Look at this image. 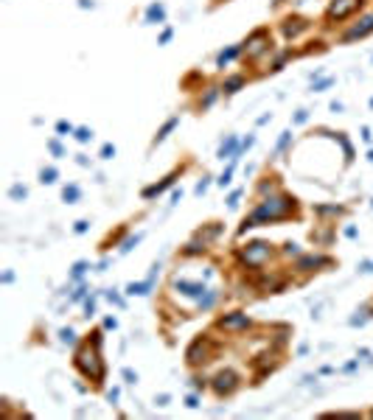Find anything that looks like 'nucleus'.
<instances>
[{
  "label": "nucleus",
  "instance_id": "f257e3e1",
  "mask_svg": "<svg viewBox=\"0 0 373 420\" xmlns=\"http://www.w3.org/2000/svg\"><path fill=\"white\" fill-rule=\"evenodd\" d=\"M292 207H295V202H292L289 196L267 199V202H261V205L252 210L250 219H244V224L239 227V232H247L250 227H255L258 222H275V219H284L287 213H292Z\"/></svg>",
  "mask_w": 373,
  "mask_h": 420
},
{
  "label": "nucleus",
  "instance_id": "f03ea898",
  "mask_svg": "<svg viewBox=\"0 0 373 420\" xmlns=\"http://www.w3.org/2000/svg\"><path fill=\"white\" fill-rule=\"evenodd\" d=\"M76 367L82 370V376L93 378V381H101V378H104V361H101L98 344H93V347H84V350H79V356H76Z\"/></svg>",
  "mask_w": 373,
  "mask_h": 420
},
{
  "label": "nucleus",
  "instance_id": "7ed1b4c3",
  "mask_svg": "<svg viewBox=\"0 0 373 420\" xmlns=\"http://www.w3.org/2000/svg\"><path fill=\"white\" fill-rule=\"evenodd\" d=\"M267 258H269V247L264 244V241H255V244H250V247L242 252V261L247 266H261Z\"/></svg>",
  "mask_w": 373,
  "mask_h": 420
},
{
  "label": "nucleus",
  "instance_id": "20e7f679",
  "mask_svg": "<svg viewBox=\"0 0 373 420\" xmlns=\"http://www.w3.org/2000/svg\"><path fill=\"white\" fill-rule=\"evenodd\" d=\"M239 386V376H236L233 370H222L216 378H213V389H216L219 395H230Z\"/></svg>",
  "mask_w": 373,
  "mask_h": 420
},
{
  "label": "nucleus",
  "instance_id": "39448f33",
  "mask_svg": "<svg viewBox=\"0 0 373 420\" xmlns=\"http://www.w3.org/2000/svg\"><path fill=\"white\" fill-rule=\"evenodd\" d=\"M174 289L180 294H185V297H191V300H202L205 297V292H208V286L205 283H191V280H174Z\"/></svg>",
  "mask_w": 373,
  "mask_h": 420
},
{
  "label": "nucleus",
  "instance_id": "423d86ee",
  "mask_svg": "<svg viewBox=\"0 0 373 420\" xmlns=\"http://www.w3.org/2000/svg\"><path fill=\"white\" fill-rule=\"evenodd\" d=\"M219 328L222 331H247L250 328V317L247 314H230V317L219 319Z\"/></svg>",
  "mask_w": 373,
  "mask_h": 420
},
{
  "label": "nucleus",
  "instance_id": "0eeeda50",
  "mask_svg": "<svg viewBox=\"0 0 373 420\" xmlns=\"http://www.w3.org/2000/svg\"><path fill=\"white\" fill-rule=\"evenodd\" d=\"M359 3H362V0H334V3L329 6V17H337V20L339 17H348Z\"/></svg>",
  "mask_w": 373,
  "mask_h": 420
},
{
  "label": "nucleus",
  "instance_id": "6e6552de",
  "mask_svg": "<svg viewBox=\"0 0 373 420\" xmlns=\"http://www.w3.org/2000/svg\"><path fill=\"white\" fill-rule=\"evenodd\" d=\"M371 31H373V14H371V17H365L362 23H359V26H354L345 37H342V39H345V42H351V39H359V37L371 34Z\"/></svg>",
  "mask_w": 373,
  "mask_h": 420
},
{
  "label": "nucleus",
  "instance_id": "1a4fd4ad",
  "mask_svg": "<svg viewBox=\"0 0 373 420\" xmlns=\"http://www.w3.org/2000/svg\"><path fill=\"white\" fill-rule=\"evenodd\" d=\"M239 149H242V143L230 135V137H227V143L219 149V160H225V157H239Z\"/></svg>",
  "mask_w": 373,
  "mask_h": 420
},
{
  "label": "nucleus",
  "instance_id": "9d476101",
  "mask_svg": "<svg viewBox=\"0 0 373 420\" xmlns=\"http://www.w3.org/2000/svg\"><path fill=\"white\" fill-rule=\"evenodd\" d=\"M323 264H326L323 255H306V258L297 261V269H300V272H309V266H323Z\"/></svg>",
  "mask_w": 373,
  "mask_h": 420
},
{
  "label": "nucleus",
  "instance_id": "9b49d317",
  "mask_svg": "<svg viewBox=\"0 0 373 420\" xmlns=\"http://www.w3.org/2000/svg\"><path fill=\"white\" fill-rule=\"evenodd\" d=\"M152 283H155L152 277L143 280V283H129V286H126V294H149V292H152Z\"/></svg>",
  "mask_w": 373,
  "mask_h": 420
},
{
  "label": "nucleus",
  "instance_id": "f8f14e48",
  "mask_svg": "<svg viewBox=\"0 0 373 420\" xmlns=\"http://www.w3.org/2000/svg\"><path fill=\"white\" fill-rule=\"evenodd\" d=\"M163 20H166L163 6H149V11H146V23H163Z\"/></svg>",
  "mask_w": 373,
  "mask_h": 420
},
{
  "label": "nucleus",
  "instance_id": "ddd939ff",
  "mask_svg": "<svg viewBox=\"0 0 373 420\" xmlns=\"http://www.w3.org/2000/svg\"><path fill=\"white\" fill-rule=\"evenodd\" d=\"M244 84V78L242 76H233V78H227L225 81V87H222V90H225L227 95H233V93H239V87Z\"/></svg>",
  "mask_w": 373,
  "mask_h": 420
},
{
  "label": "nucleus",
  "instance_id": "4468645a",
  "mask_svg": "<svg viewBox=\"0 0 373 420\" xmlns=\"http://www.w3.org/2000/svg\"><path fill=\"white\" fill-rule=\"evenodd\" d=\"M171 182H174V177H168V180H163V182H160V185H152V188H146V191H143V196H146V199L157 196V193H160V191H163V188H168Z\"/></svg>",
  "mask_w": 373,
  "mask_h": 420
},
{
  "label": "nucleus",
  "instance_id": "2eb2a0df",
  "mask_svg": "<svg viewBox=\"0 0 373 420\" xmlns=\"http://www.w3.org/2000/svg\"><path fill=\"white\" fill-rule=\"evenodd\" d=\"M264 37H267V34H264V31H255V34H252V39H250V42H247V45H250L247 51H250V53H258L261 48H264V45H261V42H264Z\"/></svg>",
  "mask_w": 373,
  "mask_h": 420
},
{
  "label": "nucleus",
  "instance_id": "dca6fc26",
  "mask_svg": "<svg viewBox=\"0 0 373 420\" xmlns=\"http://www.w3.org/2000/svg\"><path fill=\"white\" fill-rule=\"evenodd\" d=\"M216 297H219V294L213 292V289H208V292H205V297L200 300V311H208V308H213V303H216Z\"/></svg>",
  "mask_w": 373,
  "mask_h": 420
},
{
  "label": "nucleus",
  "instance_id": "f3484780",
  "mask_svg": "<svg viewBox=\"0 0 373 420\" xmlns=\"http://www.w3.org/2000/svg\"><path fill=\"white\" fill-rule=\"evenodd\" d=\"M62 196H65V202H70V205H73V202H79V196H82V191H79L76 185H68V188L62 191Z\"/></svg>",
  "mask_w": 373,
  "mask_h": 420
},
{
  "label": "nucleus",
  "instance_id": "a211bd4d",
  "mask_svg": "<svg viewBox=\"0 0 373 420\" xmlns=\"http://www.w3.org/2000/svg\"><path fill=\"white\" fill-rule=\"evenodd\" d=\"M177 123H180V120H177V118H171V120H166V126L160 129V132H157V137H155V143H160V140H166V135H168V132H171V129L177 126Z\"/></svg>",
  "mask_w": 373,
  "mask_h": 420
},
{
  "label": "nucleus",
  "instance_id": "6ab92c4d",
  "mask_svg": "<svg viewBox=\"0 0 373 420\" xmlns=\"http://www.w3.org/2000/svg\"><path fill=\"white\" fill-rule=\"evenodd\" d=\"M40 182H42V185L56 182V168H42V171H40Z\"/></svg>",
  "mask_w": 373,
  "mask_h": 420
},
{
  "label": "nucleus",
  "instance_id": "aec40b11",
  "mask_svg": "<svg viewBox=\"0 0 373 420\" xmlns=\"http://www.w3.org/2000/svg\"><path fill=\"white\" fill-rule=\"evenodd\" d=\"M236 53H239V48H230V51H225V53H219V59H216V65H219V68H225L227 62H230V59H233V56H236Z\"/></svg>",
  "mask_w": 373,
  "mask_h": 420
},
{
  "label": "nucleus",
  "instance_id": "412c9836",
  "mask_svg": "<svg viewBox=\"0 0 373 420\" xmlns=\"http://www.w3.org/2000/svg\"><path fill=\"white\" fill-rule=\"evenodd\" d=\"M84 272H87V261H79V264L73 266V272H70V277H73V280H79V277H82Z\"/></svg>",
  "mask_w": 373,
  "mask_h": 420
},
{
  "label": "nucleus",
  "instance_id": "4be33fe9",
  "mask_svg": "<svg viewBox=\"0 0 373 420\" xmlns=\"http://www.w3.org/2000/svg\"><path fill=\"white\" fill-rule=\"evenodd\" d=\"M9 196H11V199H26V196H28V191L23 188V185H14V188L9 191Z\"/></svg>",
  "mask_w": 373,
  "mask_h": 420
},
{
  "label": "nucleus",
  "instance_id": "5701e85b",
  "mask_svg": "<svg viewBox=\"0 0 373 420\" xmlns=\"http://www.w3.org/2000/svg\"><path fill=\"white\" fill-rule=\"evenodd\" d=\"M59 336H62V342H65V344H76V334H73L70 328H65Z\"/></svg>",
  "mask_w": 373,
  "mask_h": 420
},
{
  "label": "nucleus",
  "instance_id": "b1692460",
  "mask_svg": "<svg viewBox=\"0 0 373 420\" xmlns=\"http://www.w3.org/2000/svg\"><path fill=\"white\" fill-rule=\"evenodd\" d=\"M138 244H140V235H135V238H126V241H124V247H121V252H129V249L138 247Z\"/></svg>",
  "mask_w": 373,
  "mask_h": 420
},
{
  "label": "nucleus",
  "instance_id": "393cba45",
  "mask_svg": "<svg viewBox=\"0 0 373 420\" xmlns=\"http://www.w3.org/2000/svg\"><path fill=\"white\" fill-rule=\"evenodd\" d=\"M230 177H233V165H227V171L219 177V185H222V188H225V185H230Z\"/></svg>",
  "mask_w": 373,
  "mask_h": 420
},
{
  "label": "nucleus",
  "instance_id": "a878e982",
  "mask_svg": "<svg viewBox=\"0 0 373 420\" xmlns=\"http://www.w3.org/2000/svg\"><path fill=\"white\" fill-rule=\"evenodd\" d=\"M76 137L82 140V143H87V140L93 137V132H90V129H76Z\"/></svg>",
  "mask_w": 373,
  "mask_h": 420
},
{
  "label": "nucleus",
  "instance_id": "bb28decb",
  "mask_svg": "<svg viewBox=\"0 0 373 420\" xmlns=\"http://www.w3.org/2000/svg\"><path fill=\"white\" fill-rule=\"evenodd\" d=\"M101 157H104V160H110V157H115V146H110V143H107V146L101 149Z\"/></svg>",
  "mask_w": 373,
  "mask_h": 420
},
{
  "label": "nucleus",
  "instance_id": "cd10ccee",
  "mask_svg": "<svg viewBox=\"0 0 373 420\" xmlns=\"http://www.w3.org/2000/svg\"><path fill=\"white\" fill-rule=\"evenodd\" d=\"M329 84H331V78H323V81H317V84H314V93H323Z\"/></svg>",
  "mask_w": 373,
  "mask_h": 420
},
{
  "label": "nucleus",
  "instance_id": "c85d7f7f",
  "mask_svg": "<svg viewBox=\"0 0 373 420\" xmlns=\"http://www.w3.org/2000/svg\"><path fill=\"white\" fill-rule=\"evenodd\" d=\"M56 132H62V135H65V132H73V126H70V123H65V120H59V123H56Z\"/></svg>",
  "mask_w": 373,
  "mask_h": 420
},
{
  "label": "nucleus",
  "instance_id": "c756f323",
  "mask_svg": "<svg viewBox=\"0 0 373 420\" xmlns=\"http://www.w3.org/2000/svg\"><path fill=\"white\" fill-rule=\"evenodd\" d=\"M107 300H110V303H115V305H124V300H121V297H118L115 292H107Z\"/></svg>",
  "mask_w": 373,
  "mask_h": 420
},
{
  "label": "nucleus",
  "instance_id": "7c9ffc66",
  "mask_svg": "<svg viewBox=\"0 0 373 420\" xmlns=\"http://www.w3.org/2000/svg\"><path fill=\"white\" fill-rule=\"evenodd\" d=\"M185 406H191V409H197V406H200V401H197V395H188V398H185Z\"/></svg>",
  "mask_w": 373,
  "mask_h": 420
},
{
  "label": "nucleus",
  "instance_id": "2f4dec72",
  "mask_svg": "<svg viewBox=\"0 0 373 420\" xmlns=\"http://www.w3.org/2000/svg\"><path fill=\"white\" fill-rule=\"evenodd\" d=\"M213 98H216V90H210V93L205 95V101H202V107H210V104H213Z\"/></svg>",
  "mask_w": 373,
  "mask_h": 420
},
{
  "label": "nucleus",
  "instance_id": "473e14b6",
  "mask_svg": "<svg viewBox=\"0 0 373 420\" xmlns=\"http://www.w3.org/2000/svg\"><path fill=\"white\" fill-rule=\"evenodd\" d=\"M239 199H242V193H239V191H236L233 196L227 199V205H230V207H239Z\"/></svg>",
  "mask_w": 373,
  "mask_h": 420
},
{
  "label": "nucleus",
  "instance_id": "72a5a7b5",
  "mask_svg": "<svg viewBox=\"0 0 373 420\" xmlns=\"http://www.w3.org/2000/svg\"><path fill=\"white\" fill-rule=\"evenodd\" d=\"M289 137H292L289 132H284V135H281V140H278V152H281V149L287 146V140H289Z\"/></svg>",
  "mask_w": 373,
  "mask_h": 420
},
{
  "label": "nucleus",
  "instance_id": "f704fd0d",
  "mask_svg": "<svg viewBox=\"0 0 373 420\" xmlns=\"http://www.w3.org/2000/svg\"><path fill=\"white\" fill-rule=\"evenodd\" d=\"M124 378H126V381H129V384H135V381H138V376H135V373H132V370H124Z\"/></svg>",
  "mask_w": 373,
  "mask_h": 420
},
{
  "label": "nucleus",
  "instance_id": "c9c22d12",
  "mask_svg": "<svg viewBox=\"0 0 373 420\" xmlns=\"http://www.w3.org/2000/svg\"><path fill=\"white\" fill-rule=\"evenodd\" d=\"M208 180H210V177H205V180L197 185V193H205V191H208Z\"/></svg>",
  "mask_w": 373,
  "mask_h": 420
},
{
  "label": "nucleus",
  "instance_id": "e433bc0d",
  "mask_svg": "<svg viewBox=\"0 0 373 420\" xmlns=\"http://www.w3.org/2000/svg\"><path fill=\"white\" fill-rule=\"evenodd\" d=\"M168 39H171V28H166L163 34H160V45H163V42H168Z\"/></svg>",
  "mask_w": 373,
  "mask_h": 420
},
{
  "label": "nucleus",
  "instance_id": "4c0bfd02",
  "mask_svg": "<svg viewBox=\"0 0 373 420\" xmlns=\"http://www.w3.org/2000/svg\"><path fill=\"white\" fill-rule=\"evenodd\" d=\"M168 401H171V398H168V395H160V398H157V406H168Z\"/></svg>",
  "mask_w": 373,
  "mask_h": 420
},
{
  "label": "nucleus",
  "instance_id": "58836bf2",
  "mask_svg": "<svg viewBox=\"0 0 373 420\" xmlns=\"http://www.w3.org/2000/svg\"><path fill=\"white\" fill-rule=\"evenodd\" d=\"M287 255H297V244H287V249H284Z\"/></svg>",
  "mask_w": 373,
  "mask_h": 420
},
{
  "label": "nucleus",
  "instance_id": "ea45409f",
  "mask_svg": "<svg viewBox=\"0 0 373 420\" xmlns=\"http://www.w3.org/2000/svg\"><path fill=\"white\" fill-rule=\"evenodd\" d=\"M359 272H365V274H368V272H373V261H368V264H362V266H359Z\"/></svg>",
  "mask_w": 373,
  "mask_h": 420
},
{
  "label": "nucleus",
  "instance_id": "a19ab883",
  "mask_svg": "<svg viewBox=\"0 0 373 420\" xmlns=\"http://www.w3.org/2000/svg\"><path fill=\"white\" fill-rule=\"evenodd\" d=\"M87 227H90L87 222H76V232H87Z\"/></svg>",
  "mask_w": 373,
  "mask_h": 420
},
{
  "label": "nucleus",
  "instance_id": "79ce46f5",
  "mask_svg": "<svg viewBox=\"0 0 373 420\" xmlns=\"http://www.w3.org/2000/svg\"><path fill=\"white\" fill-rule=\"evenodd\" d=\"M51 152H53V154H62V149H59V143H56V140H51Z\"/></svg>",
  "mask_w": 373,
  "mask_h": 420
},
{
  "label": "nucleus",
  "instance_id": "37998d69",
  "mask_svg": "<svg viewBox=\"0 0 373 420\" xmlns=\"http://www.w3.org/2000/svg\"><path fill=\"white\" fill-rule=\"evenodd\" d=\"M115 325H118V322H115L113 317H107V319H104V328H115Z\"/></svg>",
  "mask_w": 373,
  "mask_h": 420
},
{
  "label": "nucleus",
  "instance_id": "c03bdc74",
  "mask_svg": "<svg viewBox=\"0 0 373 420\" xmlns=\"http://www.w3.org/2000/svg\"><path fill=\"white\" fill-rule=\"evenodd\" d=\"M79 6H82V9H87V6H90V9H93V0H79Z\"/></svg>",
  "mask_w": 373,
  "mask_h": 420
},
{
  "label": "nucleus",
  "instance_id": "a18cd8bd",
  "mask_svg": "<svg viewBox=\"0 0 373 420\" xmlns=\"http://www.w3.org/2000/svg\"><path fill=\"white\" fill-rule=\"evenodd\" d=\"M371 160H373V152H371Z\"/></svg>",
  "mask_w": 373,
  "mask_h": 420
},
{
  "label": "nucleus",
  "instance_id": "49530a36",
  "mask_svg": "<svg viewBox=\"0 0 373 420\" xmlns=\"http://www.w3.org/2000/svg\"><path fill=\"white\" fill-rule=\"evenodd\" d=\"M371 107H373V101H371Z\"/></svg>",
  "mask_w": 373,
  "mask_h": 420
},
{
  "label": "nucleus",
  "instance_id": "de8ad7c7",
  "mask_svg": "<svg viewBox=\"0 0 373 420\" xmlns=\"http://www.w3.org/2000/svg\"><path fill=\"white\" fill-rule=\"evenodd\" d=\"M371 415H373V412H371Z\"/></svg>",
  "mask_w": 373,
  "mask_h": 420
}]
</instances>
